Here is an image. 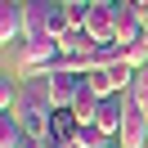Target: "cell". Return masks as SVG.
<instances>
[{
  "instance_id": "obj_10",
  "label": "cell",
  "mask_w": 148,
  "mask_h": 148,
  "mask_svg": "<svg viewBox=\"0 0 148 148\" xmlns=\"http://www.w3.org/2000/svg\"><path fill=\"white\" fill-rule=\"evenodd\" d=\"M76 135H81V117H76L72 108H54V117H49V139H54V144H76Z\"/></svg>"
},
{
  "instance_id": "obj_15",
  "label": "cell",
  "mask_w": 148,
  "mask_h": 148,
  "mask_svg": "<svg viewBox=\"0 0 148 148\" xmlns=\"http://www.w3.org/2000/svg\"><path fill=\"white\" fill-rule=\"evenodd\" d=\"M108 144H112V135H103L94 121H90V126H81V135H76V148H108Z\"/></svg>"
},
{
  "instance_id": "obj_8",
  "label": "cell",
  "mask_w": 148,
  "mask_h": 148,
  "mask_svg": "<svg viewBox=\"0 0 148 148\" xmlns=\"http://www.w3.org/2000/svg\"><path fill=\"white\" fill-rule=\"evenodd\" d=\"M121 121H126V94H103V99H99V112H94V126H99L103 135L117 139L121 135Z\"/></svg>"
},
{
  "instance_id": "obj_12",
  "label": "cell",
  "mask_w": 148,
  "mask_h": 148,
  "mask_svg": "<svg viewBox=\"0 0 148 148\" xmlns=\"http://www.w3.org/2000/svg\"><path fill=\"white\" fill-rule=\"evenodd\" d=\"M27 144V130L14 112H0V148H23Z\"/></svg>"
},
{
  "instance_id": "obj_19",
  "label": "cell",
  "mask_w": 148,
  "mask_h": 148,
  "mask_svg": "<svg viewBox=\"0 0 148 148\" xmlns=\"http://www.w3.org/2000/svg\"><path fill=\"white\" fill-rule=\"evenodd\" d=\"M45 148H76V144H54V139H49V144H45Z\"/></svg>"
},
{
  "instance_id": "obj_11",
  "label": "cell",
  "mask_w": 148,
  "mask_h": 148,
  "mask_svg": "<svg viewBox=\"0 0 148 148\" xmlns=\"http://www.w3.org/2000/svg\"><path fill=\"white\" fill-rule=\"evenodd\" d=\"M58 49H63V54H81V58H90L94 49H99V40H94L85 27H72L63 40H58Z\"/></svg>"
},
{
  "instance_id": "obj_5",
  "label": "cell",
  "mask_w": 148,
  "mask_h": 148,
  "mask_svg": "<svg viewBox=\"0 0 148 148\" xmlns=\"http://www.w3.org/2000/svg\"><path fill=\"white\" fill-rule=\"evenodd\" d=\"M112 18H117V40L121 45L144 36V9H139V0H117L112 5Z\"/></svg>"
},
{
  "instance_id": "obj_22",
  "label": "cell",
  "mask_w": 148,
  "mask_h": 148,
  "mask_svg": "<svg viewBox=\"0 0 148 148\" xmlns=\"http://www.w3.org/2000/svg\"><path fill=\"white\" fill-rule=\"evenodd\" d=\"M144 36H148V18H144Z\"/></svg>"
},
{
  "instance_id": "obj_21",
  "label": "cell",
  "mask_w": 148,
  "mask_h": 148,
  "mask_svg": "<svg viewBox=\"0 0 148 148\" xmlns=\"http://www.w3.org/2000/svg\"><path fill=\"white\" fill-rule=\"evenodd\" d=\"M139 9H144V18H148V0H139Z\"/></svg>"
},
{
  "instance_id": "obj_7",
  "label": "cell",
  "mask_w": 148,
  "mask_h": 148,
  "mask_svg": "<svg viewBox=\"0 0 148 148\" xmlns=\"http://www.w3.org/2000/svg\"><path fill=\"white\" fill-rule=\"evenodd\" d=\"M0 40L5 45H23L27 40V5H18V0L0 5Z\"/></svg>"
},
{
  "instance_id": "obj_16",
  "label": "cell",
  "mask_w": 148,
  "mask_h": 148,
  "mask_svg": "<svg viewBox=\"0 0 148 148\" xmlns=\"http://www.w3.org/2000/svg\"><path fill=\"white\" fill-rule=\"evenodd\" d=\"M126 94H130V99H135L139 108L148 112V63H144V67H139V72H135V85H130Z\"/></svg>"
},
{
  "instance_id": "obj_18",
  "label": "cell",
  "mask_w": 148,
  "mask_h": 148,
  "mask_svg": "<svg viewBox=\"0 0 148 148\" xmlns=\"http://www.w3.org/2000/svg\"><path fill=\"white\" fill-rule=\"evenodd\" d=\"M58 5H67V9H72L76 27H81V23H85V14H90V0H58Z\"/></svg>"
},
{
  "instance_id": "obj_3",
  "label": "cell",
  "mask_w": 148,
  "mask_h": 148,
  "mask_svg": "<svg viewBox=\"0 0 148 148\" xmlns=\"http://www.w3.org/2000/svg\"><path fill=\"white\" fill-rule=\"evenodd\" d=\"M54 58H58V40L54 36H45V40H23V45H18V67L27 76H45L49 67H54Z\"/></svg>"
},
{
  "instance_id": "obj_2",
  "label": "cell",
  "mask_w": 148,
  "mask_h": 148,
  "mask_svg": "<svg viewBox=\"0 0 148 148\" xmlns=\"http://www.w3.org/2000/svg\"><path fill=\"white\" fill-rule=\"evenodd\" d=\"M85 85H90L94 94H126L130 85H135V67L130 63H112V67H94V72H85Z\"/></svg>"
},
{
  "instance_id": "obj_13",
  "label": "cell",
  "mask_w": 148,
  "mask_h": 148,
  "mask_svg": "<svg viewBox=\"0 0 148 148\" xmlns=\"http://www.w3.org/2000/svg\"><path fill=\"white\" fill-rule=\"evenodd\" d=\"M112 63H126V45H121V40H108V45H99L90 54V72L94 67H112Z\"/></svg>"
},
{
  "instance_id": "obj_20",
  "label": "cell",
  "mask_w": 148,
  "mask_h": 148,
  "mask_svg": "<svg viewBox=\"0 0 148 148\" xmlns=\"http://www.w3.org/2000/svg\"><path fill=\"white\" fill-rule=\"evenodd\" d=\"M90 5H117V0H90Z\"/></svg>"
},
{
  "instance_id": "obj_1",
  "label": "cell",
  "mask_w": 148,
  "mask_h": 148,
  "mask_svg": "<svg viewBox=\"0 0 148 148\" xmlns=\"http://www.w3.org/2000/svg\"><path fill=\"white\" fill-rule=\"evenodd\" d=\"M14 117L23 121V130H27L32 139H45V144H49V117H54V103H49L45 76H36V81L23 85V99H18V108H14Z\"/></svg>"
},
{
  "instance_id": "obj_14",
  "label": "cell",
  "mask_w": 148,
  "mask_h": 148,
  "mask_svg": "<svg viewBox=\"0 0 148 148\" xmlns=\"http://www.w3.org/2000/svg\"><path fill=\"white\" fill-rule=\"evenodd\" d=\"M72 112H76V117H81V126H90V121H94V112H99V94H94L90 85H85V90L76 94V103H72Z\"/></svg>"
},
{
  "instance_id": "obj_17",
  "label": "cell",
  "mask_w": 148,
  "mask_h": 148,
  "mask_svg": "<svg viewBox=\"0 0 148 148\" xmlns=\"http://www.w3.org/2000/svg\"><path fill=\"white\" fill-rule=\"evenodd\" d=\"M126 63L135 67V72L148 63V36H139V40H130V45H126Z\"/></svg>"
},
{
  "instance_id": "obj_6",
  "label": "cell",
  "mask_w": 148,
  "mask_h": 148,
  "mask_svg": "<svg viewBox=\"0 0 148 148\" xmlns=\"http://www.w3.org/2000/svg\"><path fill=\"white\" fill-rule=\"evenodd\" d=\"M117 139H121V148H144L148 144V112L139 108L130 94H126V121H121V135Z\"/></svg>"
},
{
  "instance_id": "obj_4",
  "label": "cell",
  "mask_w": 148,
  "mask_h": 148,
  "mask_svg": "<svg viewBox=\"0 0 148 148\" xmlns=\"http://www.w3.org/2000/svg\"><path fill=\"white\" fill-rule=\"evenodd\" d=\"M45 90L54 108H72L76 94L85 90V72H45Z\"/></svg>"
},
{
  "instance_id": "obj_9",
  "label": "cell",
  "mask_w": 148,
  "mask_h": 148,
  "mask_svg": "<svg viewBox=\"0 0 148 148\" xmlns=\"http://www.w3.org/2000/svg\"><path fill=\"white\" fill-rule=\"evenodd\" d=\"M81 27L90 32L99 45L117 40V18H112V5H90V14H85V23H81Z\"/></svg>"
},
{
  "instance_id": "obj_23",
  "label": "cell",
  "mask_w": 148,
  "mask_h": 148,
  "mask_svg": "<svg viewBox=\"0 0 148 148\" xmlns=\"http://www.w3.org/2000/svg\"><path fill=\"white\" fill-rule=\"evenodd\" d=\"M18 5H27V0H18Z\"/></svg>"
}]
</instances>
